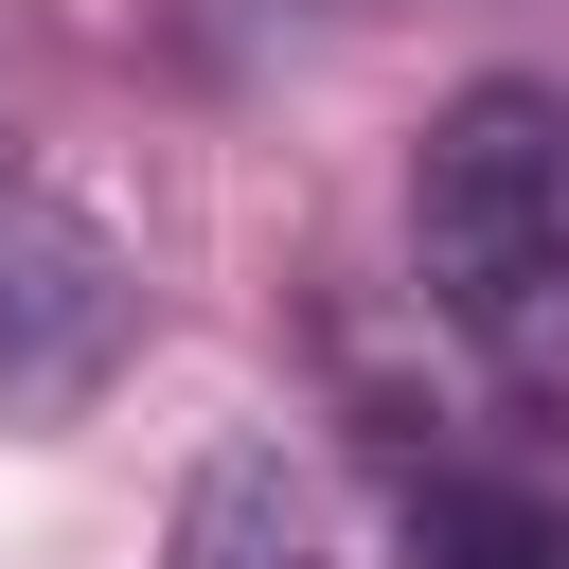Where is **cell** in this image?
Here are the masks:
<instances>
[{
	"instance_id": "cell-1",
	"label": "cell",
	"mask_w": 569,
	"mask_h": 569,
	"mask_svg": "<svg viewBox=\"0 0 569 569\" xmlns=\"http://www.w3.org/2000/svg\"><path fill=\"white\" fill-rule=\"evenodd\" d=\"M409 284L533 427H569V89L551 71H480V89L427 107V142H409Z\"/></svg>"
},
{
	"instance_id": "cell-2",
	"label": "cell",
	"mask_w": 569,
	"mask_h": 569,
	"mask_svg": "<svg viewBox=\"0 0 569 569\" xmlns=\"http://www.w3.org/2000/svg\"><path fill=\"white\" fill-rule=\"evenodd\" d=\"M124 356H142V249L0 160V427H71Z\"/></svg>"
},
{
	"instance_id": "cell-3",
	"label": "cell",
	"mask_w": 569,
	"mask_h": 569,
	"mask_svg": "<svg viewBox=\"0 0 569 569\" xmlns=\"http://www.w3.org/2000/svg\"><path fill=\"white\" fill-rule=\"evenodd\" d=\"M160 569H338V516H320L302 445H267V427L196 445V480L160 516Z\"/></svg>"
},
{
	"instance_id": "cell-4",
	"label": "cell",
	"mask_w": 569,
	"mask_h": 569,
	"mask_svg": "<svg viewBox=\"0 0 569 569\" xmlns=\"http://www.w3.org/2000/svg\"><path fill=\"white\" fill-rule=\"evenodd\" d=\"M391 569H569V480L533 462H427L391 516Z\"/></svg>"
}]
</instances>
